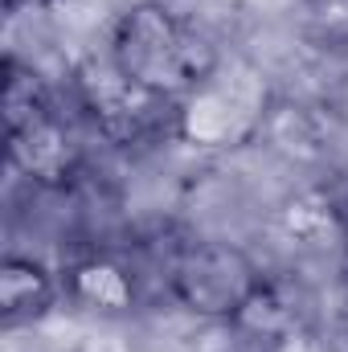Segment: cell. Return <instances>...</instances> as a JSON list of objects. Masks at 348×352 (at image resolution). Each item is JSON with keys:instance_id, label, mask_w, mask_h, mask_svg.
<instances>
[{"instance_id": "obj_2", "label": "cell", "mask_w": 348, "mask_h": 352, "mask_svg": "<svg viewBox=\"0 0 348 352\" xmlns=\"http://www.w3.org/2000/svg\"><path fill=\"white\" fill-rule=\"evenodd\" d=\"M160 291L201 324L230 328L266 287V270L230 234H176L156 258Z\"/></svg>"}, {"instance_id": "obj_1", "label": "cell", "mask_w": 348, "mask_h": 352, "mask_svg": "<svg viewBox=\"0 0 348 352\" xmlns=\"http://www.w3.org/2000/svg\"><path fill=\"white\" fill-rule=\"evenodd\" d=\"M102 50L127 78L168 102H180L221 58V45L209 37V29L173 0L127 4L111 21Z\"/></svg>"}, {"instance_id": "obj_4", "label": "cell", "mask_w": 348, "mask_h": 352, "mask_svg": "<svg viewBox=\"0 0 348 352\" xmlns=\"http://www.w3.org/2000/svg\"><path fill=\"white\" fill-rule=\"evenodd\" d=\"M66 98L98 144L144 148L156 140H173L176 102L127 78L102 45L74 58L70 78H66Z\"/></svg>"}, {"instance_id": "obj_8", "label": "cell", "mask_w": 348, "mask_h": 352, "mask_svg": "<svg viewBox=\"0 0 348 352\" xmlns=\"http://www.w3.org/2000/svg\"><path fill=\"white\" fill-rule=\"evenodd\" d=\"M340 336H345V344H348V291H345V303H340Z\"/></svg>"}, {"instance_id": "obj_3", "label": "cell", "mask_w": 348, "mask_h": 352, "mask_svg": "<svg viewBox=\"0 0 348 352\" xmlns=\"http://www.w3.org/2000/svg\"><path fill=\"white\" fill-rule=\"evenodd\" d=\"M274 107L279 94L259 62L221 50L213 70L176 102L173 140L197 152H238L266 135Z\"/></svg>"}, {"instance_id": "obj_6", "label": "cell", "mask_w": 348, "mask_h": 352, "mask_svg": "<svg viewBox=\"0 0 348 352\" xmlns=\"http://www.w3.org/2000/svg\"><path fill=\"white\" fill-rule=\"evenodd\" d=\"M58 303H66V287H62L58 266H50L41 254H21V250L4 254V266H0V316H4L8 328L37 324Z\"/></svg>"}, {"instance_id": "obj_5", "label": "cell", "mask_w": 348, "mask_h": 352, "mask_svg": "<svg viewBox=\"0 0 348 352\" xmlns=\"http://www.w3.org/2000/svg\"><path fill=\"white\" fill-rule=\"evenodd\" d=\"M66 303L98 311V316H123L144 295V270L119 246H83L62 266Z\"/></svg>"}, {"instance_id": "obj_7", "label": "cell", "mask_w": 348, "mask_h": 352, "mask_svg": "<svg viewBox=\"0 0 348 352\" xmlns=\"http://www.w3.org/2000/svg\"><path fill=\"white\" fill-rule=\"evenodd\" d=\"M340 250L348 258V201H340Z\"/></svg>"}]
</instances>
